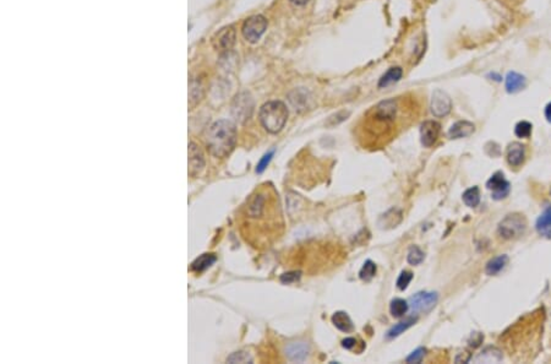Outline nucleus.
<instances>
[{
  "instance_id": "obj_1",
  "label": "nucleus",
  "mask_w": 551,
  "mask_h": 364,
  "mask_svg": "<svg viewBox=\"0 0 551 364\" xmlns=\"http://www.w3.org/2000/svg\"><path fill=\"white\" fill-rule=\"evenodd\" d=\"M244 237L254 246H267L281 236L283 216L278 194L271 184L258 188L243 210Z\"/></svg>"
},
{
  "instance_id": "obj_2",
  "label": "nucleus",
  "mask_w": 551,
  "mask_h": 364,
  "mask_svg": "<svg viewBox=\"0 0 551 364\" xmlns=\"http://www.w3.org/2000/svg\"><path fill=\"white\" fill-rule=\"evenodd\" d=\"M398 101L394 98L379 102L364 117L361 126V139L364 146H378V143L390 137L394 128V122L398 117Z\"/></svg>"
},
{
  "instance_id": "obj_3",
  "label": "nucleus",
  "mask_w": 551,
  "mask_h": 364,
  "mask_svg": "<svg viewBox=\"0 0 551 364\" xmlns=\"http://www.w3.org/2000/svg\"><path fill=\"white\" fill-rule=\"evenodd\" d=\"M237 144V128L229 120H218L211 125L206 135V146L215 157H225Z\"/></svg>"
},
{
  "instance_id": "obj_4",
  "label": "nucleus",
  "mask_w": 551,
  "mask_h": 364,
  "mask_svg": "<svg viewBox=\"0 0 551 364\" xmlns=\"http://www.w3.org/2000/svg\"><path fill=\"white\" fill-rule=\"evenodd\" d=\"M260 122L267 131L277 134L284 128L288 119V109L281 101H271L260 109Z\"/></svg>"
},
{
  "instance_id": "obj_5",
  "label": "nucleus",
  "mask_w": 551,
  "mask_h": 364,
  "mask_svg": "<svg viewBox=\"0 0 551 364\" xmlns=\"http://www.w3.org/2000/svg\"><path fill=\"white\" fill-rule=\"evenodd\" d=\"M527 226L528 222L522 213H510L499 223V236L506 240L517 239L526 233Z\"/></svg>"
},
{
  "instance_id": "obj_6",
  "label": "nucleus",
  "mask_w": 551,
  "mask_h": 364,
  "mask_svg": "<svg viewBox=\"0 0 551 364\" xmlns=\"http://www.w3.org/2000/svg\"><path fill=\"white\" fill-rule=\"evenodd\" d=\"M288 101L297 113H306L315 107L314 96L304 87H298L289 92Z\"/></svg>"
},
{
  "instance_id": "obj_7",
  "label": "nucleus",
  "mask_w": 551,
  "mask_h": 364,
  "mask_svg": "<svg viewBox=\"0 0 551 364\" xmlns=\"http://www.w3.org/2000/svg\"><path fill=\"white\" fill-rule=\"evenodd\" d=\"M267 29V20L263 15H254L244 22L242 32L244 38L250 43H256Z\"/></svg>"
},
{
  "instance_id": "obj_8",
  "label": "nucleus",
  "mask_w": 551,
  "mask_h": 364,
  "mask_svg": "<svg viewBox=\"0 0 551 364\" xmlns=\"http://www.w3.org/2000/svg\"><path fill=\"white\" fill-rule=\"evenodd\" d=\"M254 112V101L249 93L243 92L237 96L231 106V113L234 119L239 123H245Z\"/></svg>"
},
{
  "instance_id": "obj_9",
  "label": "nucleus",
  "mask_w": 551,
  "mask_h": 364,
  "mask_svg": "<svg viewBox=\"0 0 551 364\" xmlns=\"http://www.w3.org/2000/svg\"><path fill=\"white\" fill-rule=\"evenodd\" d=\"M431 113L438 118L446 117L452 109V101L446 92L442 90H435L432 93L431 103H430Z\"/></svg>"
},
{
  "instance_id": "obj_10",
  "label": "nucleus",
  "mask_w": 551,
  "mask_h": 364,
  "mask_svg": "<svg viewBox=\"0 0 551 364\" xmlns=\"http://www.w3.org/2000/svg\"><path fill=\"white\" fill-rule=\"evenodd\" d=\"M436 303L438 294L432 292H419L408 300V304L413 312H429Z\"/></svg>"
},
{
  "instance_id": "obj_11",
  "label": "nucleus",
  "mask_w": 551,
  "mask_h": 364,
  "mask_svg": "<svg viewBox=\"0 0 551 364\" xmlns=\"http://www.w3.org/2000/svg\"><path fill=\"white\" fill-rule=\"evenodd\" d=\"M486 188L491 190V198L494 200H501L506 198L510 192V183L505 178L501 172H496L487 180Z\"/></svg>"
},
{
  "instance_id": "obj_12",
  "label": "nucleus",
  "mask_w": 551,
  "mask_h": 364,
  "mask_svg": "<svg viewBox=\"0 0 551 364\" xmlns=\"http://www.w3.org/2000/svg\"><path fill=\"white\" fill-rule=\"evenodd\" d=\"M441 125L436 120H425L420 126V141L424 147H431L439 139Z\"/></svg>"
},
{
  "instance_id": "obj_13",
  "label": "nucleus",
  "mask_w": 551,
  "mask_h": 364,
  "mask_svg": "<svg viewBox=\"0 0 551 364\" xmlns=\"http://www.w3.org/2000/svg\"><path fill=\"white\" fill-rule=\"evenodd\" d=\"M205 159L201 150L191 143L189 145V176L196 177L204 170Z\"/></svg>"
},
{
  "instance_id": "obj_14",
  "label": "nucleus",
  "mask_w": 551,
  "mask_h": 364,
  "mask_svg": "<svg viewBox=\"0 0 551 364\" xmlns=\"http://www.w3.org/2000/svg\"><path fill=\"white\" fill-rule=\"evenodd\" d=\"M310 347L305 342H292L285 347V357L291 362H303L306 359Z\"/></svg>"
},
{
  "instance_id": "obj_15",
  "label": "nucleus",
  "mask_w": 551,
  "mask_h": 364,
  "mask_svg": "<svg viewBox=\"0 0 551 364\" xmlns=\"http://www.w3.org/2000/svg\"><path fill=\"white\" fill-rule=\"evenodd\" d=\"M236 43V31L233 27H225L221 32L217 33L215 38V46L217 49L229 52Z\"/></svg>"
},
{
  "instance_id": "obj_16",
  "label": "nucleus",
  "mask_w": 551,
  "mask_h": 364,
  "mask_svg": "<svg viewBox=\"0 0 551 364\" xmlns=\"http://www.w3.org/2000/svg\"><path fill=\"white\" fill-rule=\"evenodd\" d=\"M506 158H507V163L511 167H520L525 163L526 159V146L519 143H512L507 147Z\"/></svg>"
},
{
  "instance_id": "obj_17",
  "label": "nucleus",
  "mask_w": 551,
  "mask_h": 364,
  "mask_svg": "<svg viewBox=\"0 0 551 364\" xmlns=\"http://www.w3.org/2000/svg\"><path fill=\"white\" fill-rule=\"evenodd\" d=\"M475 131V125L468 120H459L454 123L448 130V136L451 139H462V137L471 136Z\"/></svg>"
},
{
  "instance_id": "obj_18",
  "label": "nucleus",
  "mask_w": 551,
  "mask_h": 364,
  "mask_svg": "<svg viewBox=\"0 0 551 364\" xmlns=\"http://www.w3.org/2000/svg\"><path fill=\"white\" fill-rule=\"evenodd\" d=\"M527 86V79L522 74L516 73V71H510L506 75L505 87L508 93H517L522 90H525Z\"/></svg>"
},
{
  "instance_id": "obj_19",
  "label": "nucleus",
  "mask_w": 551,
  "mask_h": 364,
  "mask_svg": "<svg viewBox=\"0 0 551 364\" xmlns=\"http://www.w3.org/2000/svg\"><path fill=\"white\" fill-rule=\"evenodd\" d=\"M502 360V352L496 347H486L473 359L474 363H499Z\"/></svg>"
},
{
  "instance_id": "obj_20",
  "label": "nucleus",
  "mask_w": 551,
  "mask_h": 364,
  "mask_svg": "<svg viewBox=\"0 0 551 364\" xmlns=\"http://www.w3.org/2000/svg\"><path fill=\"white\" fill-rule=\"evenodd\" d=\"M332 323L338 330L343 332H351L354 330V325L352 319L345 312H337L332 315Z\"/></svg>"
},
{
  "instance_id": "obj_21",
  "label": "nucleus",
  "mask_w": 551,
  "mask_h": 364,
  "mask_svg": "<svg viewBox=\"0 0 551 364\" xmlns=\"http://www.w3.org/2000/svg\"><path fill=\"white\" fill-rule=\"evenodd\" d=\"M538 233L543 237H551V206L541 213L535 225Z\"/></svg>"
},
{
  "instance_id": "obj_22",
  "label": "nucleus",
  "mask_w": 551,
  "mask_h": 364,
  "mask_svg": "<svg viewBox=\"0 0 551 364\" xmlns=\"http://www.w3.org/2000/svg\"><path fill=\"white\" fill-rule=\"evenodd\" d=\"M402 75H403V70H402V68H399V66H393V68H390L386 73L381 76L380 81H379V87H387V86L392 85V83L400 80Z\"/></svg>"
},
{
  "instance_id": "obj_23",
  "label": "nucleus",
  "mask_w": 551,
  "mask_h": 364,
  "mask_svg": "<svg viewBox=\"0 0 551 364\" xmlns=\"http://www.w3.org/2000/svg\"><path fill=\"white\" fill-rule=\"evenodd\" d=\"M507 263H508L507 255H505V254L499 255V257L491 259V260L486 264L485 271L489 276H495L505 269Z\"/></svg>"
},
{
  "instance_id": "obj_24",
  "label": "nucleus",
  "mask_w": 551,
  "mask_h": 364,
  "mask_svg": "<svg viewBox=\"0 0 551 364\" xmlns=\"http://www.w3.org/2000/svg\"><path fill=\"white\" fill-rule=\"evenodd\" d=\"M402 221V212L397 209H391L390 211L382 215L380 218V226L382 228L396 227Z\"/></svg>"
},
{
  "instance_id": "obj_25",
  "label": "nucleus",
  "mask_w": 551,
  "mask_h": 364,
  "mask_svg": "<svg viewBox=\"0 0 551 364\" xmlns=\"http://www.w3.org/2000/svg\"><path fill=\"white\" fill-rule=\"evenodd\" d=\"M216 260L217 258L215 254H202L191 264V269L196 272H202L212 266Z\"/></svg>"
},
{
  "instance_id": "obj_26",
  "label": "nucleus",
  "mask_w": 551,
  "mask_h": 364,
  "mask_svg": "<svg viewBox=\"0 0 551 364\" xmlns=\"http://www.w3.org/2000/svg\"><path fill=\"white\" fill-rule=\"evenodd\" d=\"M418 318H414V317H411V318H407L405 320L400 321V323H398L397 325H394V326L391 329L390 331L387 332V338L388 339H394L397 338V336H399L400 333H403L404 331H407L409 327L413 326V325L417 323Z\"/></svg>"
},
{
  "instance_id": "obj_27",
  "label": "nucleus",
  "mask_w": 551,
  "mask_h": 364,
  "mask_svg": "<svg viewBox=\"0 0 551 364\" xmlns=\"http://www.w3.org/2000/svg\"><path fill=\"white\" fill-rule=\"evenodd\" d=\"M463 201L467 206L469 207H475L479 205L480 203V191L478 186H473V188L467 189L463 192Z\"/></svg>"
},
{
  "instance_id": "obj_28",
  "label": "nucleus",
  "mask_w": 551,
  "mask_h": 364,
  "mask_svg": "<svg viewBox=\"0 0 551 364\" xmlns=\"http://www.w3.org/2000/svg\"><path fill=\"white\" fill-rule=\"evenodd\" d=\"M408 308H409V304L407 300L397 298V299H393L392 302H391L390 312L393 318H402L403 315L408 312Z\"/></svg>"
},
{
  "instance_id": "obj_29",
  "label": "nucleus",
  "mask_w": 551,
  "mask_h": 364,
  "mask_svg": "<svg viewBox=\"0 0 551 364\" xmlns=\"http://www.w3.org/2000/svg\"><path fill=\"white\" fill-rule=\"evenodd\" d=\"M532 128L533 126L531 123L527 122V120H522V122L517 123L516 128H514V134L520 139H527L532 135Z\"/></svg>"
},
{
  "instance_id": "obj_30",
  "label": "nucleus",
  "mask_w": 551,
  "mask_h": 364,
  "mask_svg": "<svg viewBox=\"0 0 551 364\" xmlns=\"http://www.w3.org/2000/svg\"><path fill=\"white\" fill-rule=\"evenodd\" d=\"M376 273V265L372 263L371 260H367L365 264L363 265V267H361L360 272H359V277L363 279V281H370V279H372V277L375 276Z\"/></svg>"
},
{
  "instance_id": "obj_31",
  "label": "nucleus",
  "mask_w": 551,
  "mask_h": 364,
  "mask_svg": "<svg viewBox=\"0 0 551 364\" xmlns=\"http://www.w3.org/2000/svg\"><path fill=\"white\" fill-rule=\"evenodd\" d=\"M424 258H425V255H424V253L420 248H418V246H415V245L411 246V249H409V251H408V257H407V260L409 264L419 265L423 263Z\"/></svg>"
},
{
  "instance_id": "obj_32",
  "label": "nucleus",
  "mask_w": 551,
  "mask_h": 364,
  "mask_svg": "<svg viewBox=\"0 0 551 364\" xmlns=\"http://www.w3.org/2000/svg\"><path fill=\"white\" fill-rule=\"evenodd\" d=\"M413 279V273L411 271H402L400 272L398 279H397V287L400 291H404L408 287V285L411 284V281Z\"/></svg>"
},
{
  "instance_id": "obj_33",
  "label": "nucleus",
  "mask_w": 551,
  "mask_h": 364,
  "mask_svg": "<svg viewBox=\"0 0 551 364\" xmlns=\"http://www.w3.org/2000/svg\"><path fill=\"white\" fill-rule=\"evenodd\" d=\"M227 362L229 363H252V358L250 357V354L245 353V352L240 351L236 352L231 356L228 358Z\"/></svg>"
},
{
  "instance_id": "obj_34",
  "label": "nucleus",
  "mask_w": 551,
  "mask_h": 364,
  "mask_svg": "<svg viewBox=\"0 0 551 364\" xmlns=\"http://www.w3.org/2000/svg\"><path fill=\"white\" fill-rule=\"evenodd\" d=\"M273 153H275V151H273V150H272V151L267 152L266 155H265L264 157L261 158V161L258 162L257 167H256V172H257V173H263L264 171L266 170V167H267V165H269V163L271 162V159H272V157H273Z\"/></svg>"
},
{
  "instance_id": "obj_35",
  "label": "nucleus",
  "mask_w": 551,
  "mask_h": 364,
  "mask_svg": "<svg viewBox=\"0 0 551 364\" xmlns=\"http://www.w3.org/2000/svg\"><path fill=\"white\" fill-rule=\"evenodd\" d=\"M424 356H425V350L424 348H418L415 350L413 353H411V356L407 357L408 363H420L423 360Z\"/></svg>"
},
{
  "instance_id": "obj_36",
  "label": "nucleus",
  "mask_w": 551,
  "mask_h": 364,
  "mask_svg": "<svg viewBox=\"0 0 551 364\" xmlns=\"http://www.w3.org/2000/svg\"><path fill=\"white\" fill-rule=\"evenodd\" d=\"M300 275H302V273H300L299 271L283 273V275L281 276V281L283 282V284H293V282H297L298 279L300 278Z\"/></svg>"
},
{
  "instance_id": "obj_37",
  "label": "nucleus",
  "mask_w": 551,
  "mask_h": 364,
  "mask_svg": "<svg viewBox=\"0 0 551 364\" xmlns=\"http://www.w3.org/2000/svg\"><path fill=\"white\" fill-rule=\"evenodd\" d=\"M342 346L344 348H347V350H353L355 346H357V340L353 339V338L344 339L342 341Z\"/></svg>"
},
{
  "instance_id": "obj_38",
  "label": "nucleus",
  "mask_w": 551,
  "mask_h": 364,
  "mask_svg": "<svg viewBox=\"0 0 551 364\" xmlns=\"http://www.w3.org/2000/svg\"><path fill=\"white\" fill-rule=\"evenodd\" d=\"M545 118L549 123H551V102L545 107Z\"/></svg>"
},
{
  "instance_id": "obj_39",
  "label": "nucleus",
  "mask_w": 551,
  "mask_h": 364,
  "mask_svg": "<svg viewBox=\"0 0 551 364\" xmlns=\"http://www.w3.org/2000/svg\"><path fill=\"white\" fill-rule=\"evenodd\" d=\"M291 2L296 5H304L306 4V3H309L310 0H291Z\"/></svg>"
}]
</instances>
